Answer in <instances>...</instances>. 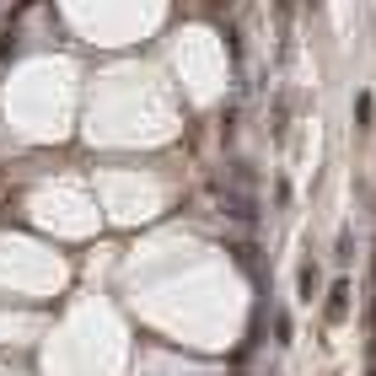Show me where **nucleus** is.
I'll list each match as a JSON object with an SVG mask.
<instances>
[{
	"instance_id": "nucleus-5",
	"label": "nucleus",
	"mask_w": 376,
	"mask_h": 376,
	"mask_svg": "<svg viewBox=\"0 0 376 376\" xmlns=\"http://www.w3.org/2000/svg\"><path fill=\"white\" fill-rule=\"evenodd\" d=\"M296 339V323H291V317H285V312H279L274 317V344H279V350H285V344H291Z\"/></svg>"
},
{
	"instance_id": "nucleus-3",
	"label": "nucleus",
	"mask_w": 376,
	"mask_h": 376,
	"mask_svg": "<svg viewBox=\"0 0 376 376\" xmlns=\"http://www.w3.org/2000/svg\"><path fill=\"white\" fill-rule=\"evenodd\" d=\"M333 264H355V231H339V242H333Z\"/></svg>"
},
{
	"instance_id": "nucleus-6",
	"label": "nucleus",
	"mask_w": 376,
	"mask_h": 376,
	"mask_svg": "<svg viewBox=\"0 0 376 376\" xmlns=\"http://www.w3.org/2000/svg\"><path fill=\"white\" fill-rule=\"evenodd\" d=\"M291 11H296V0H274V22H291Z\"/></svg>"
},
{
	"instance_id": "nucleus-1",
	"label": "nucleus",
	"mask_w": 376,
	"mask_h": 376,
	"mask_svg": "<svg viewBox=\"0 0 376 376\" xmlns=\"http://www.w3.org/2000/svg\"><path fill=\"white\" fill-rule=\"evenodd\" d=\"M350 317V279H333V291H328V323H344Z\"/></svg>"
},
{
	"instance_id": "nucleus-4",
	"label": "nucleus",
	"mask_w": 376,
	"mask_h": 376,
	"mask_svg": "<svg viewBox=\"0 0 376 376\" xmlns=\"http://www.w3.org/2000/svg\"><path fill=\"white\" fill-rule=\"evenodd\" d=\"M296 291H301V301H312V291H317V264H301V274H296Z\"/></svg>"
},
{
	"instance_id": "nucleus-2",
	"label": "nucleus",
	"mask_w": 376,
	"mask_h": 376,
	"mask_svg": "<svg viewBox=\"0 0 376 376\" xmlns=\"http://www.w3.org/2000/svg\"><path fill=\"white\" fill-rule=\"evenodd\" d=\"M371 119H376V102H371V92H360V97H355V124L371 129Z\"/></svg>"
}]
</instances>
